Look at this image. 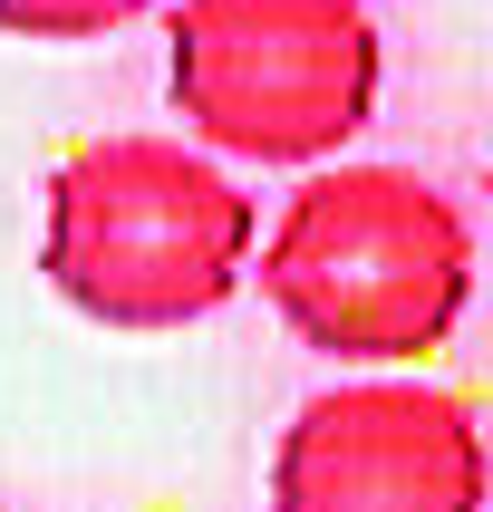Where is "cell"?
I'll list each match as a JSON object with an SVG mask.
<instances>
[{"label":"cell","instance_id":"cell-1","mask_svg":"<svg viewBox=\"0 0 493 512\" xmlns=\"http://www.w3.org/2000/svg\"><path fill=\"white\" fill-rule=\"evenodd\" d=\"M261 290L271 310L358 368H397L445 348L474 290V223L464 203L416 165H319L300 174L261 232Z\"/></svg>","mask_w":493,"mask_h":512},{"label":"cell","instance_id":"cell-2","mask_svg":"<svg viewBox=\"0 0 493 512\" xmlns=\"http://www.w3.org/2000/svg\"><path fill=\"white\" fill-rule=\"evenodd\" d=\"M252 242V194L203 145L126 126V136H87L58 155L39 271L97 329H184L242 290Z\"/></svg>","mask_w":493,"mask_h":512},{"label":"cell","instance_id":"cell-3","mask_svg":"<svg viewBox=\"0 0 493 512\" xmlns=\"http://www.w3.org/2000/svg\"><path fill=\"white\" fill-rule=\"evenodd\" d=\"M174 116L223 155L329 165L377 107L368 0H174Z\"/></svg>","mask_w":493,"mask_h":512},{"label":"cell","instance_id":"cell-4","mask_svg":"<svg viewBox=\"0 0 493 512\" xmlns=\"http://www.w3.org/2000/svg\"><path fill=\"white\" fill-rule=\"evenodd\" d=\"M271 512H484V435L455 387L339 377L271 445Z\"/></svg>","mask_w":493,"mask_h":512},{"label":"cell","instance_id":"cell-5","mask_svg":"<svg viewBox=\"0 0 493 512\" xmlns=\"http://www.w3.org/2000/svg\"><path fill=\"white\" fill-rule=\"evenodd\" d=\"M136 10L145 0H0V29L10 39H107Z\"/></svg>","mask_w":493,"mask_h":512}]
</instances>
